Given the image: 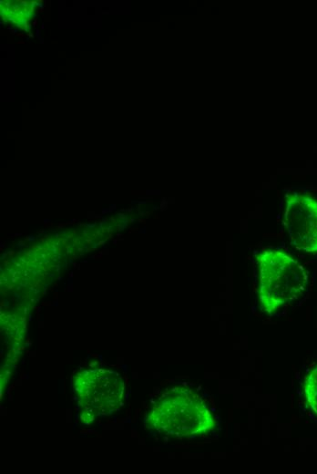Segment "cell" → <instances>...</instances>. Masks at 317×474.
I'll return each instance as SVG.
<instances>
[{"instance_id":"10","label":"cell","mask_w":317,"mask_h":474,"mask_svg":"<svg viewBox=\"0 0 317 474\" xmlns=\"http://www.w3.org/2000/svg\"><path fill=\"white\" fill-rule=\"evenodd\" d=\"M24 41H18L17 44H24Z\"/></svg>"},{"instance_id":"3","label":"cell","mask_w":317,"mask_h":474,"mask_svg":"<svg viewBox=\"0 0 317 474\" xmlns=\"http://www.w3.org/2000/svg\"><path fill=\"white\" fill-rule=\"evenodd\" d=\"M72 390L80 418L87 423L118 410L125 397L123 378L115 370L103 366L77 370L72 376Z\"/></svg>"},{"instance_id":"4","label":"cell","mask_w":317,"mask_h":474,"mask_svg":"<svg viewBox=\"0 0 317 474\" xmlns=\"http://www.w3.org/2000/svg\"><path fill=\"white\" fill-rule=\"evenodd\" d=\"M283 224L291 243L298 250L317 252V201L293 192L287 196Z\"/></svg>"},{"instance_id":"9","label":"cell","mask_w":317,"mask_h":474,"mask_svg":"<svg viewBox=\"0 0 317 474\" xmlns=\"http://www.w3.org/2000/svg\"><path fill=\"white\" fill-rule=\"evenodd\" d=\"M43 10H44V7H41V8H39V9H38V11H37V12H38V13H42V12H43Z\"/></svg>"},{"instance_id":"6","label":"cell","mask_w":317,"mask_h":474,"mask_svg":"<svg viewBox=\"0 0 317 474\" xmlns=\"http://www.w3.org/2000/svg\"><path fill=\"white\" fill-rule=\"evenodd\" d=\"M15 35H16L17 36H20V37H24V36H26V35H25V34H22V33H16Z\"/></svg>"},{"instance_id":"8","label":"cell","mask_w":317,"mask_h":474,"mask_svg":"<svg viewBox=\"0 0 317 474\" xmlns=\"http://www.w3.org/2000/svg\"><path fill=\"white\" fill-rule=\"evenodd\" d=\"M37 24V20L36 19H34V22H33V26H36Z\"/></svg>"},{"instance_id":"5","label":"cell","mask_w":317,"mask_h":474,"mask_svg":"<svg viewBox=\"0 0 317 474\" xmlns=\"http://www.w3.org/2000/svg\"><path fill=\"white\" fill-rule=\"evenodd\" d=\"M304 394L310 408L317 415V366L306 377Z\"/></svg>"},{"instance_id":"1","label":"cell","mask_w":317,"mask_h":474,"mask_svg":"<svg viewBox=\"0 0 317 474\" xmlns=\"http://www.w3.org/2000/svg\"><path fill=\"white\" fill-rule=\"evenodd\" d=\"M151 429L174 438H192L205 434L215 425V418L193 390L174 386L164 392L145 418Z\"/></svg>"},{"instance_id":"2","label":"cell","mask_w":317,"mask_h":474,"mask_svg":"<svg viewBox=\"0 0 317 474\" xmlns=\"http://www.w3.org/2000/svg\"><path fill=\"white\" fill-rule=\"evenodd\" d=\"M257 263L259 300L267 314H273L305 292L307 272L291 256L277 250H265L258 254Z\"/></svg>"},{"instance_id":"7","label":"cell","mask_w":317,"mask_h":474,"mask_svg":"<svg viewBox=\"0 0 317 474\" xmlns=\"http://www.w3.org/2000/svg\"><path fill=\"white\" fill-rule=\"evenodd\" d=\"M26 36H27L28 37H34V35H33L31 32H28V33L26 34Z\"/></svg>"}]
</instances>
